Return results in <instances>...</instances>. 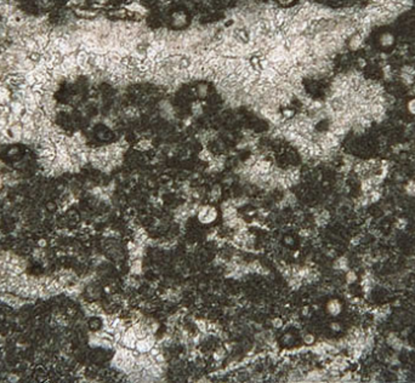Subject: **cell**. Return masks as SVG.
<instances>
[{
  "instance_id": "obj_1",
  "label": "cell",
  "mask_w": 415,
  "mask_h": 383,
  "mask_svg": "<svg viewBox=\"0 0 415 383\" xmlns=\"http://www.w3.org/2000/svg\"><path fill=\"white\" fill-rule=\"evenodd\" d=\"M219 212L211 205H203L197 211L198 221L202 224H211L217 220Z\"/></svg>"
},
{
  "instance_id": "obj_2",
  "label": "cell",
  "mask_w": 415,
  "mask_h": 383,
  "mask_svg": "<svg viewBox=\"0 0 415 383\" xmlns=\"http://www.w3.org/2000/svg\"><path fill=\"white\" fill-rule=\"evenodd\" d=\"M157 343V338L154 333H148L146 337L139 338L135 344V349L137 353H148Z\"/></svg>"
},
{
  "instance_id": "obj_3",
  "label": "cell",
  "mask_w": 415,
  "mask_h": 383,
  "mask_svg": "<svg viewBox=\"0 0 415 383\" xmlns=\"http://www.w3.org/2000/svg\"><path fill=\"white\" fill-rule=\"evenodd\" d=\"M119 341H120V343H122L124 347L130 348V349H135V344H136V341H137V337H136V335L134 332V330L131 329V326L128 327L123 332Z\"/></svg>"
},
{
  "instance_id": "obj_4",
  "label": "cell",
  "mask_w": 415,
  "mask_h": 383,
  "mask_svg": "<svg viewBox=\"0 0 415 383\" xmlns=\"http://www.w3.org/2000/svg\"><path fill=\"white\" fill-rule=\"evenodd\" d=\"M9 136L11 138V142H21L22 141V133H23V125L20 122H16L13 125H10L8 127Z\"/></svg>"
},
{
  "instance_id": "obj_5",
  "label": "cell",
  "mask_w": 415,
  "mask_h": 383,
  "mask_svg": "<svg viewBox=\"0 0 415 383\" xmlns=\"http://www.w3.org/2000/svg\"><path fill=\"white\" fill-rule=\"evenodd\" d=\"M342 311V306L341 303L339 302L337 300H330L329 302L326 303V312L328 314H330L331 316H336L339 315Z\"/></svg>"
},
{
  "instance_id": "obj_6",
  "label": "cell",
  "mask_w": 415,
  "mask_h": 383,
  "mask_svg": "<svg viewBox=\"0 0 415 383\" xmlns=\"http://www.w3.org/2000/svg\"><path fill=\"white\" fill-rule=\"evenodd\" d=\"M9 108H10V112L21 117L24 112H26V108H24V104L23 102L20 101V100H16V98H12L9 104Z\"/></svg>"
},
{
  "instance_id": "obj_7",
  "label": "cell",
  "mask_w": 415,
  "mask_h": 383,
  "mask_svg": "<svg viewBox=\"0 0 415 383\" xmlns=\"http://www.w3.org/2000/svg\"><path fill=\"white\" fill-rule=\"evenodd\" d=\"M143 267H142V260L141 258H134V261L131 262L130 266V272L132 275H140L142 274Z\"/></svg>"
},
{
  "instance_id": "obj_8",
  "label": "cell",
  "mask_w": 415,
  "mask_h": 383,
  "mask_svg": "<svg viewBox=\"0 0 415 383\" xmlns=\"http://www.w3.org/2000/svg\"><path fill=\"white\" fill-rule=\"evenodd\" d=\"M393 41H395V39H393V37H392V34H390V33H384L381 37H380V44L382 45V46H391L392 44H393Z\"/></svg>"
},
{
  "instance_id": "obj_9",
  "label": "cell",
  "mask_w": 415,
  "mask_h": 383,
  "mask_svg": "<svg viewBox=\"0 0 415 383\" xmlns=\"http://www.w3.org/2000/svg\"><path fill=\"white\" fill-rule=\"evenodd\" d=\"M213 356L215 359V361H222L223 359L226 358V349L223 347H219L215 349V352L213 353Z\"/></svg>"
},
{
  "instance_id": "obj_10",
  "label": "cell",
  "mask_w": 415,
  "mask_h": 383,
  "mask_svg": "<svg viewBox=\"0 0 415 383\" xmlns=\"http://www.w3.org/2000/svg\"><path fill=\"white\" fill-rule=\"evenodd\" d=\"M151 148H152V143H151L149 140H146V138L141 140V141L136 144V149L142 151V152L148 151V149H151Z\"/></svg>"
},
{
  "instance_id": "obj_11",
  "label": "cell",
  "mask_w": 415,
  "mask_h": 383,
  "mask_svg": "<svg viewBox=\"0 0 415 383\" xmlns=\"http://www.w3.org/2000/svg\"><path fill=\"white\" fill-rule=\"evenodd\" d=\"M221 194H222V191H221V187L220 186H214L213 188H211V191H210V199L211 200H219L220 199V196H221Z\"/></svg>"
},
{
  "instance_id": "obj_12",
  "label": "cell",
  "mask_w": 415,
  "mask_h": 383,
  "mask_svg": "<svg viewBox=\"0 0 415 383\" xmlns=\"http://www.w3.org/2000/svg\"><path fill=\"white\" fill-rule=\"evenodd\" d=\"M199 159L203 160V162H210L214 159V155L211 154V152L210 151H208L206 148H204V149L200 151V153H199Z\"/></svg>"
},
{
  "instance_id": "obj_13",
  "label": "cell",
  "mask_w": 415,
  "mask_h": 383,
  "mask_svg": "<svg viewBox=\"0 0 415 383\" xmlns=\"http://www.w3.org/2000/svg\"><path fill=\"white\" fill-rule=\"evenodd\" d=\"M126 7L129 9L130 11H132V12H137V13H143L144 12V7L142 6L141 4H139V2H130V4H128L126 5Z\"/></svg>"
},
{
  "instance_id": "obj_14",
  "label": "cell",
  "mask_w": 415,
  "mask_h": 383,
  "mask_svg": "<svg viewBox=\"0 0 415 383\" xmlns=\"http://www.w3.org/2000/svg\"><path fill=\"white\" fill-rule=\"evenodd\" d=\"M302 341L306 346H312L316 342V337H314L313 333H305L304 337H302Z\"/></svg>"
},
{
  "instance_id": "obj_15",
  "label": "cell",
  "mask_w": 415,
  "mask_h": 383,
  "mask_svg": "<svg viewBox=\"0 0 415 383\" xmlns=\"http://www.w3.org/2000/svg\"><path fill=\"white\" fill-rule=\"evenodd\" d=\"M271 325H272V327H274V329H282L284 326V320L282 318L277 316V318H273L271 320Z\"/></svg>"
},
{
  "instance_id": "obj_16",
  "label": "cell",
  "mask_w": 415,
  "mask_h": 383,
  "mask_svg": "<svg viewBox=\"0 0 415 383\" xmlns=\"http://www.w3.org/2000/svg\"><path fill=\"white\" fill-rule=\"evenodd\" d=\"M361 41H362V38H361V35H354L353 38L351 39V41H350V46H351V49H357L358 46H359V44H361Z\"/></svg>"
},
{
  "instance_id": "obj_17",
  "label": "cell",
  "mask_w": 415,
  "mask_h": 383,
  "mask_svg": "<svg viewBox=\"0 0 415 383\" xmlns=\"http://www.w3.org/2000/svg\"><path fill=\"white\" fill-rule=\"evenodd\" d=\"M89 325H90V327H91L94 331H97L100 329V326H101V320L97 319V318H92L91 320H90V323H89Z\"/></svg>"
},
{
  "instance_id": "obj_18",
  "label": "cell",
  "mask_w": 415,
  "mask_h": 383,
  "mask_svg": "<svg viewBox=\"0 0 415 383\" xmlns=\"http://www.w3.org/2000/svg\"><path fill=\"white\" fill-rule=\"evenodd\" d=\"M206 93H208V87H206L204 84H200V85L198 86V96H199L200 98H204V97L206 96Z\"/></svg>"
},
{
  "instance_id": "obj_19",
  "label": "cell",
  "mask_w": 415,
  "mask_h": 383,
  "mask_svg": "<svg viewBox=\"0 0 415 383\" xmlns=\"http://www.w3.org/2000/svg\"><path fill=\"white\" fill-rule=\"evenodd\" d=\"M407 108H408V111L410 112L413 115H415V98H412L410 101L407 103Z\"/></svg>"
},
{
  "instance_id": "obj_20",
  "label": "cell",
  "mask_w": 415,
  "mask_h": 383,
  "mask_svg": "<svg viewBox=\"0 0 415 383\" xmlns=\"http://www.w3.org/2000/svg\"><path fill=\"white\" fill-rule=\"evenodd\" d=\"M193 113L194 114H200L202 113V106H200V103H194L193 104Z\"/></svg>"
},
{
  "instance_id": "obj_21",
  "label": "cell",
  "mask_w": 415,
  "mask_h": 383,
  "mask_svg": "<svg viewBox=\"0 0 415 383\" xmlns=\"http://www.w3.org/2000/svg\"><path fill=\"white\" fill-rule=\"evenodd\" d=\"M346 279H347V282H353L356 281V274L353 272H348L347 275H346Z\"/></svg>"
},
{
  "instance_id": "obj_22",
  "label": "cell",
  "mask_w": 415,
  "mask_h": 383,
  "mask_svg": "<svg viewBox=\"0 0 415 383\" xmlns=\"http://www.w3.org/2000/svg\"><path fill=\"white\" fill-rule=\"evenodd\" d=\"M291 117H294L293 111H290V109H285V111L283 112V119L284 118H285V119H290Z\"/></svg>"
},
{
  "instance_id": "obj_23",
  "label": "cell",
  "mask_w": 415,
  "mask_h": 383,
  "mask_svg": "<svg viewBox=\"0 0 415 383\" xmlns=\"http://www.w3.org/2000/svg\"><path fill=\"white\" fill-rule=\"evenodd\" d=\"M291 338H293V336H291L290 333H285V335L283 336V343L289 344V343L291 342Z\"/></svg>"
},
{
  "instance_id": "obj_24",
  "label": "cell",
  "mask_w": 415,
  "mask_h": 383,
  "mask_svg": "<svg viewBox=\"0 0 415 383\" xmlns=\"http://www.w3.org/2000/svg\"><path fill=\"white\" fill-rule=\"evenodd\" d=\"M18 380H20L18 375H13V373L9 375V377H8V381H9V382H17Z\"/></svg>"
},
{
  "instance_id": "obj_25",
  "label": "cell",
  "mask_w": 415,
  "mask_h": 383,
  "mask_svg": "<svg viewBox=\"0 0 415 383\" xmlns=\"http://www.w3.org/2000/svg\"><path fill=\"white\" fill-rule=\"evenodd\" d=\"M330 329L333 330V331H340L341 330V325L339 323H331L330 324Z\"/></svg>"
},
{
  "instance_id": "obj_26",
  "label": "cell",
  "mask_w": 415,
  "mask_h": 383,
  "mask_svg": "<svg viewBox=\"0 0 415 383\" xmlns=\"http://www.w3.org/2000/svg\"><path fill=\"white\" fill-rule=\"evenodd\" d=\"M46 245H48V240H45V239H39V240H38V246H39L40 249H44Z\"/></svg>"
},
{
  "instance_id": "obj_27",
  "label": "cell",
  "mask_w": 415,
  "mask_h": 383,
  "mask_svg": "<svg viewBox=\"0 0 415 383\" xmlns=\"http://www.w3.org/2000/svg\"><path fill=\"white\" fill-rule=\"evenodd\" d=\"M219 337H220L222 341H226V340L228 338V335H227V332H226V331H221V330H220V335H219Z\"/></svg>"
},
{
  "instance_id": "obj_28",
  "label": "cell",
  "mask_w": 415,
  "mask_h": 383,
  "mask_svg": "<svg viewBox=\"0 0 415 383\" xmlns=\"http://www.w3.org/2000/svg\"><path fill=\"white\" fill-rule=\"evenodd\" d=\"M284 242L288 244V245H291V244L294 242V239L291 238V236H285V238H284Z\"/></svg>"
},
{
  "instance_id": "obj_29",
  "label": "cell",
  "mask_w": 415,
  "mask_h": 383,
  "mask_svg": "<svg viewBox=\"0 0 415 383\" xmlns=\"http://www.w3.org/2000/svg\"><path fill=\"white\" fill-rule=\"evenodd\" d=\"M301 314H302V315H307V314H308V307H304V308L301 309Z\"/></svg>"
},
{
  "instance_id": "obj_30",
  "label": "cell",
  "mask_w": 415,
  "mask_h": 383,
  "mask_svg": "<svg viewBox=\"0 0 415 383\" xmlns=\"http://www.w3.org/2000/svg\"><path fill=\"white\" fill-rule=\"evenodd\" d=\"M3 184H4V178L0 176V189H1V187H3Z\"/></svg>"
}]
</instances>
